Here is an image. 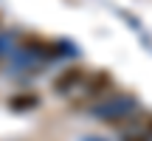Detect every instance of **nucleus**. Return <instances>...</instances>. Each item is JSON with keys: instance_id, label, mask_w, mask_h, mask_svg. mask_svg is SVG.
I'll list each match as a JSON object with an SVG mask.
<instances>
[{"instance_id": "f257e3e1", "label": "nucleus", "mask_w": 152, "mask_h": 141, "mask_svg": "<svg viewBox=\"0 0 152 141\" xmlns=\"http://www.w3.org/2000/svg\"><path fill=\"white\" fill-rule=\"evenodd\" d=\"M82 82H85V65H68V68H62V73H56L54 90L56 93H71Z\"/></svg>"}, {"instance_id": "f03ea898", "label": "nucleus", "mask_w": 152, "mask_h": 141, "mask_svg": "<svg viewBox=\"0 0 152 141\" xmlns=\"http://www.w3.org/2000/svg\"><path fill=\"white\" fill-rule=\"evenodd\" d=\"M110 85H113V76H110L107 70H96V73L87 79V90L85 93L87 96H99V93H104Z\"/></svg>"}, {"instance_id": "7ed1b4c3", "label": "nucleus", "mask_w": 152, "mask_h": 141, "mask_svg": "<svg viewBox=\"0 0 152 141\" xmlns=\"http://www.w3.org/2000/svg\"><path fill=\"white\" fill-rule=\"evenodd\" d=\"M37 104V96H20V99H11V107H34Z\"/></svg>"}, {"instance_id": "20e7f679", "label": "nucleus", "mask_w": 152, "mask_h": 141, "mask_svg": "<svg viewBox=\"0 0 152 141\" xmlns=\"http://www.w3.org/2000/svg\"><path fill=\"white\" fill-rule=\"evenodd\" d=\"M121 141H147V136H138V133H130V136H124Z\"/></svg>"}]
</instances>
